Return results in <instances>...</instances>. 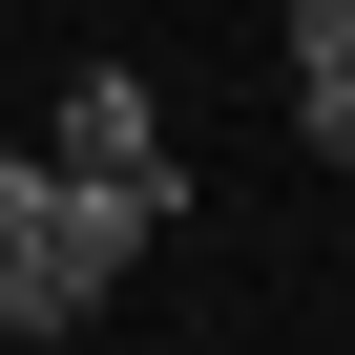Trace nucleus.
<instances>
[{
	"label": "nucleus",
	"mask_w": 355,
	"mask_h": 355,
	"mask_svg": "<svg viewBox=\"0 0 355 355\" xmlns=\"http://www.w3.org/2000/svg\"><path fill=\"white\" fill-rule=\"evenodd\" d=\"M293 84H355V0H293Z\"/></svg>",
	"instance_id": "nucleus-4"
},
{
	"label": "nucleus",
	"mask_w": 355,
	"mask_h": 355,
	"mask_svg": "<svg viewBox=\"0 0 355 355\" xmlns=\"http://www.w3.org/2000/svg\"><path fill=\"white\" fill-rule=\"evenodd\" d=\"M42 355H105V334H42Z\"/></svg>",
	"instance_id": "nucleus-6"
},
{
	"label": "nucleus",
	"mask_w": 355,
	"mask_h": 355,
	"mask_svg": "<svg viewBox=\"0 0 355 355\" xmlns=\"http://www.w3.org/2000/svg\"><path fill=\"white\" fill-rule=\"evenodd\" d=\"M189 189H105V167H63V230H42V334H105V293L146 272V230Z\"/></svg>",
	"instance_id": "nucleus-1"
},
{
	"label": "nucleus",
	"mask_w": 355,
	"mask_h": 355,
	"mask_svg": "<svg viewBox=\"0 0 355 355\" xmlns=\"http://www.w3.org/2000/svg\"><path fill=\"white\" fill-rule=\"evenodd\" d=\"M293 146H313V167H355V84H293Z\"/></svg>",
	"instance_id": "nucleus-5"
},
{
	"label": "nucleus",
	"mask_w": 355,
	"mask_h": 355,
	"mask_svg": "<svg viewBox=\"0 0 355 355\" xmlns=\"http://www.w3.org/2000/svg\"><path fill=\"white\" fill-rule=\"evenodd\" d=\"M42 230H63V146H0V334H42Z\"/></svg>",
	"instance_id": "nucleus-3"
},
{
	"label": "nucleus",
	"mask_w": 355,
	"mask_h": 355,
	"mask_svg": "<svg viewBox=\"0 0 355 355\" xmlns=\"http://www.w3.org/2000/svg\"><path fill=\"white\" fill-rule=\"evenodd\" d=\"M42 146H63V167H105V189H189V167H167V105H146L125 63H63V105H42Z\"/></svg>",
	"instance_id": "nucleus-2"
}]
</instances>
